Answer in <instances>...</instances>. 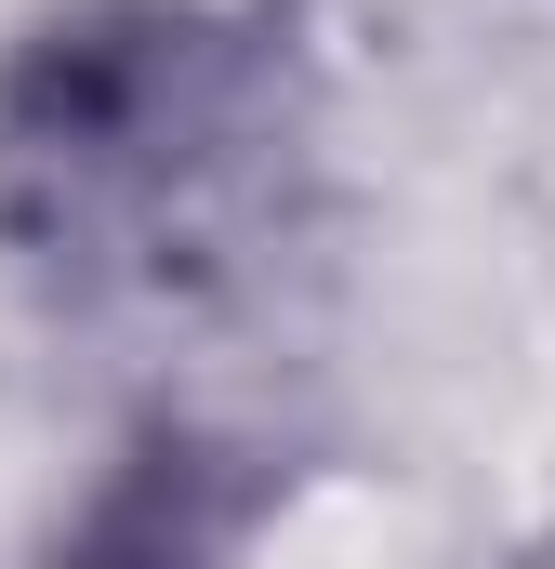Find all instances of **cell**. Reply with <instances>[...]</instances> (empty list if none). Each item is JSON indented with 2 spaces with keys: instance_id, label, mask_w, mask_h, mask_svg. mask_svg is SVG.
I'll return each mask as SVG.
<instances>
[{
  "instance_id": "1",
  "label": "cell",
  "mask_w": 555,
  "mask_h": 569,
  "mask_svg": "<svg viewBox=\"0 0 555 569\" xmlns=\"http://www.w3.org/2000/svg\"><path fill=\"white\" fill-rule=\"evenodd\" d=\"M278 159V53L199 13H80L0 93V226L67 279H172Z\"/></svg>"
}]
</instances>
